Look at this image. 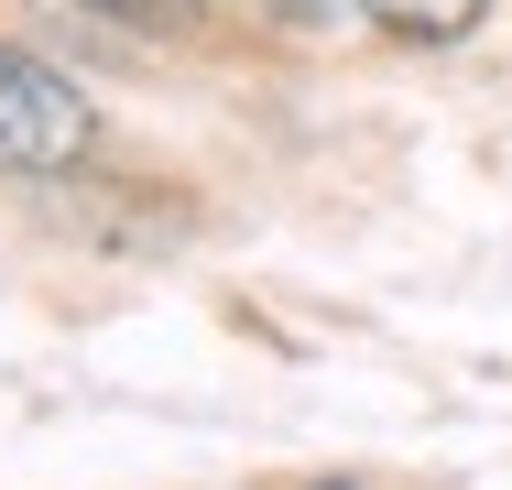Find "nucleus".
Here are the masks:
<instances>
[{"label":"nucleus","mask_w":512,"mask_h":490,"mask_svg":"<svg viewBox=\"0 0 512 490\" xmlns=\"http://www.w3.org/2000/svg\"><path fill=\"white\" fill-rule=\"evenodd\" d=\"M88 98L66 88L44 55H22V44H0V175H55V164H77L88 153Z\"/></svg>","instance_id":"obj_1"},{"label":"nucleus","mask_w":512,"mask_h":490,"mask_svg":"<svg viewBox=\"0 0 512 490\" xmlns=\"http://www.w3.org/2000/svg\"><path fill=\"white\" fill-rule=\"evenodd\" d=\"M360 11H371L382 33H404V44H458L491 0H360Z\"/></svg>","instance_id":"obj_2"},{"label":"nucleus","mask_w":512,"mask_h":490,"mask_svg":"<svg viewBox=\"0 0 512 490\" xmlns=\"http://www.w3.org/2000/svg\"><path fill=\"white\" fill-rule=\"evenodd\" d=\"M88 11L131 22V33H186V22H197V0H88Z\"/></svg>","instance_id":"obj_3"},{"label":"nucleus","mask_w":512,"mask_h":490,"mask_svg":"<svg viewBox=\"0 0 512 490\" xmlns=\"http://www.w3.org/2000/svg\"><path fill=\"white\" fill-rule=\"evenodd\" d=\"M251 11H273V22H295V33H327V22H349L360 0H251Z\"/></svg>","instance_id":"obj_4"}]
</instances>
